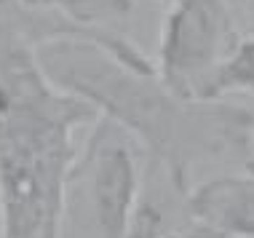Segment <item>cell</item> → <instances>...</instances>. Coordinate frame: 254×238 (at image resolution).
<instances>
[{
  "label": "cell",
  "mask_w": 254,
  "mask_h": 238,
  "mask_svg": "<svg viewBox=\"0 0 254 238\" xmlns=\"http://www.w3.org/2000/svg\"><path fill=\"white\" fill-rule=\"evenodd\" d=\"M43 75L118 123L180 193L198 163L254 158V113L174 94L155 72H136L88 38H54L35 49Z\"/></svg>",
  "instance_id": "cell-1"
},
{
  "label": "cell",
  "mask_w": 254,
  "mask_h": 238,
  "mask_svg": "<svg viewBox=\"0 0 254 238\" xmlns=\"http://www.w3.org/2000/svg\"><path fill=\"white\" fill-rule=\"evenodd\" d=\"M142 174V147L118 123L99 115L67 172L57 238H128Z\"/></svg>",
  "instance_id": "cell-2"
},
{
  "label": "cell",
  "mask_w": 254,
  "mask_h": 238,
  "mask_svg": "<svg viewBox=\"0 0 254 238\" xmlns=\"http://www.w3.org/2000/svg\"><path fill=\"white\" fill-rule=\"evenodd\" d=\"M236 38L228 0H174L161 22L155 75L180 97L201 99L206 78Z\"/></svg>",
  "instance_id": "cell-3"
},
{
  "label": "cell",
  "mask_w": 254,
  "mask_h": 238,
  "mask_svg": "<svg viewBox=\"0 0 254 238\" xmlns=\"http://www.w3.org/2000/svg\"><path fill=\"white\" fill-rule=\"evenodd\" d=\"M185 214L195 238H254V169L190 187Z\"/></svg>",
  "instance_id": "cell-4"
},
{
  "label": "cell",
  "mask_w": 254,
  "mask_h": 238,
  "mask_svg": "<svg viewBox=\"0 0 254 238\" xmlns=\"http://www.w3.org/2000/svg\"><path fill=\"white\" fill-rule=\"evenodd\" d=\"M230 94L254 97V38L238 35L201 88V102H217Z\"/></svg>",
  "instance_id": "cell-5"
},
{
  "label": "cell",
  "mask_w": 254,
  "mask_h": 238,
  "mask_svg": "<svg viewBox=\"0 0 254 238\" xmlns=\"http://www.w3.org/2000/svg\"><path fill=\"white\" fill-rule=\"evenodd\" d=\"M27 8L57 13L91 30H118L134 13V0H22Z\"/></svg>",
  "instance_id": "cell-6"
},
{
  "label": "cell",
  "mask_w": 254,
  "mask_h": 238,
  "mask_svg": "<svg viewBox=\"0 0 254 238\" xmlns=\"http://www.w3.org/2000/svg\"><path fill=\"white\" fill-rule=\"evenodd\" d=\"M233 27L238 35L254 38V0H228Z\"/></svg>",
  "instance_id": "cell-7"
},
{
  "label": "cell",
  "mask_w": 254,
  "mask_h": 238,
  "mask_svg": "<svg viewBox=\"0 0 254 238\" xmlns=\"http://www.w3.org/2000/svg\"><path fill=\"white\" fill-rule=\"evenodd\" d=\"M5 105V88H3V80H0V110H3Z\"/></svg>",
  "instance_id": "cell-8"
},
{
  "label": "cell",
  "mask_w": 254,
  "mask_h": 238,
  "mask_svg": "<svg viewBox=\"0 0 254 238\" xmlns=\"http://www.w3.org/2000/svg\"><path fill=\"white\" fill-rule=\"evenodd\" d=\"M161 3H166V5H169V3H174V0H161Z\"/></svg>",
  "instance_id": "cell-9"
}]
</instances>
